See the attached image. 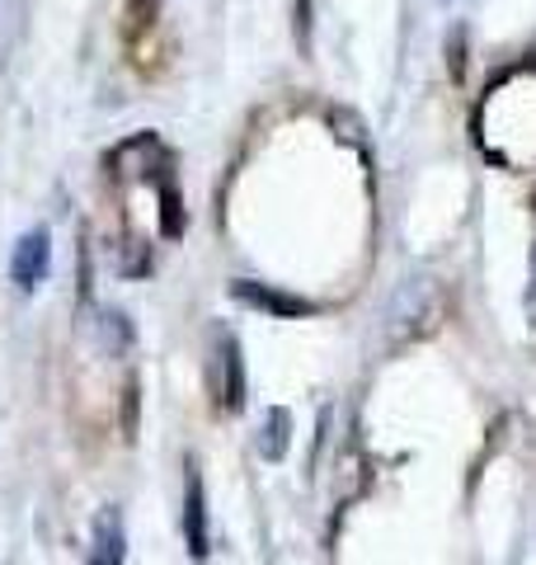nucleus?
Listing matches in <instances>:
<instances>
[{
  "instance_id": "f257e3e1",
  "label": "nucleus",
  "mask_w": 536,
  "mask_h": 565,
  "mask_svg": "<svg viewBox=\"0 0 536 565\" xmlns=\"http://www.w3.org/2000/svg\"><path fill=\"white\" fill-rule=\"evenodd\" d=\"M438 311H442L438 278H409V282H400V292L390 297L386 326L396 340H415V334H424L428 326H438Z\"/></svg>"
},
{
  "instance_id": "f03ea898",
  "label": "nucleus",
  "mask_w": 536,
  "mask_h": 565,
  "mask_svg": "<svg viewBox=\"0 0 536 565\" xmlns=\"http://www.w3.org/2000/svg\"><path fill=\"white\" fill-rule=\"evenodd\" d=\"M128 561V533H122L118 509H99L89 527V565H122Z\"/></svg>"
},
{
  "instance_id": "7ed1b4c3",
  "label": "nucleus",
  "mask_w": 536,
  "mask_h": 565,
  "mask_svg": "<svg viewBox=\"0 0 536 565\" xmlns=\"http://www.w3.org/2000/svg\"><path fill=\"white\" fill-rule=\"evenodd\" d=\"M184 533H189V556L203 561L207 556V504H203V481L193 462L184 476Z\"/></svg>"
},
{
  "instance_id": "20e7f679",
  "label": "nucleus",
  "mask_w": 536,
  "mask_h": 565,
  "mask_svg": "<svg viewBox=\"0 0 536 565\" xmlns=\"http://www.w3.org/2000/svg\"><path fill=\"white\" fill-rule=\"evenodd\" d=\"M47 274V236L43 232H29L20 245H14V255H10V278L20 282V288H39Z\"/></svg>"
},
{
  "instance_id": "39448f33",
  "label": "nucleus",
  "mask_w": 536,
  "mask_h": 565,
  "mask_svg": "<svg viewBox=\"0 0 536 565\" xmlns=\"http://www.w3.org/2000/svg\"><path fill=\"white\" fill-rule=\"evenodd\" d=\"M217 344H222V401H226V411H236V405L245 401V367H240V349L231 334H217Z\"/></svg>"
},
{
  "instance_id": "423d86ee",
  "label": "nucleus",
  "mask_w": 536,
  "mask_h": 565,
  "mask_svg": "<svg viewBox=\"0 0 536 565\" xmlns=\"http://www.w3.org/2000/svg\"><path fill=\"white\" fill-rule=\"evenodd\" d=\"M288 429H292L288 411H268V419H264V444H259L268 462H278V457L288 452Z\"/></svg>"
},
{
  "instance_id": "0eeeda50",
  "label": "nucleus",
  "mask_w": 536,
  "mask_h": 565,
  "mask_svg": "<svg viewBox=\"0 0 536 565\" xmlns=\"http://www.w3.org/2000/svg\"><path fill=\"white\" fill-rule=\"evenodd\" d=\"M236 297L240 302H259V307H268V311H307V302H297V297H288V292H264L259 282H236Z\"/></svg>"
},
{
  "instance_id": "6e6552de",
  "label": "nucleus",
  "mask_w": 536,
  "mask_h": 565,
  "mask_svg": "<svg viewBox=\"0 0 536 565\" xmlns=\"http://www.w3.org/2000/svg\"><path fill=\"white\" fill-rule=\"evenodd\" d=\"M156 6H160V0H137V6H132V14H137V20H141V24H147V20H151V14H156Z\"/></svg>"
},
{
  "instance_id": "1a4fd4ad",
  "label": "nucleus",
  "mask_w": 536,
  "mask_h": 565,
  "mask_svg": "<svg viewBox=\"0 0 536 565\" xmlns=\"http://www.w3.org/2000/svg\"><path fill=\"white\" fill-rule=\"evenodd\" d=\"M532 282H536V274H532Z\"/></svg>"
}]
</instances>
